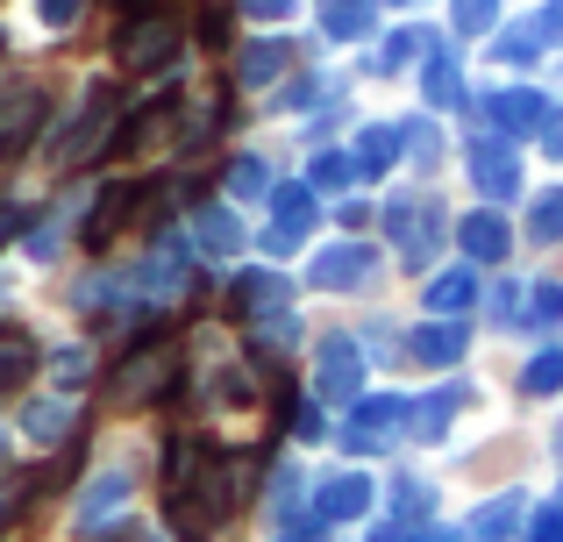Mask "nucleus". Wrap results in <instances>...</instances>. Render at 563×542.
<instances>
[{"label":"nucleus","mask_w":563,"mask_h":542,"mask_svg":"<svg viewBox=\"0 0 563 542\" xmlns=\"http://www.w3.org/2000/svg\"><path fill=\"white\" fill-rule=\"evenodd\" d=\"M22 372H29V343H22L14 329H0V392L22 386Z\"/></svg>","instance_id":"1"}]
</instances>
